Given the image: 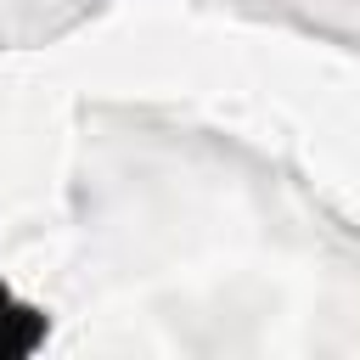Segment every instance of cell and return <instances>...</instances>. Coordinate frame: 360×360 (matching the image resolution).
Wrapping results in <instances>:
<instances>
[{"mask_svg": "<svg viewBox=\"0 0 360 360\" xmlns=\"http://www.w3.org/2000/svg\"><path fill=\"white\" fill-rule=\"evenodd\" d=\"M45 338V315L39 309H22L11 292H6V281H0V354H22V349H34Z\"/></svg>", "mask_w": 360, "mask_h": 360, "instance_id": "obj_1", "label": "cell"}]
</instances>
